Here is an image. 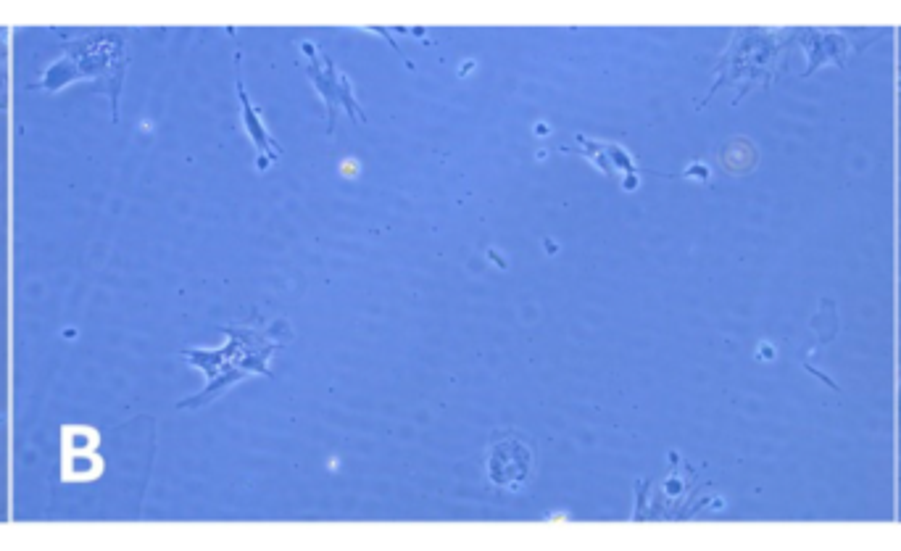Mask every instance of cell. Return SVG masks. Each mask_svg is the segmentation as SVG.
I'll use <instances>...</instances> for the list:
<instances>
[{"instance_id": "cell-1", "label": "cell", "mask_w": 901, "mask_h": 551, "mask_svg": "<svg viewBox=\"0 0 901 551\" xmlns=\"http://www.w3.org/2000/svg\"><path fill=\"white\" fill-rule=\"evenodd\" d=\"M530 464H533V451H530V446L519 435L498 433L491 441L488 478L498 488L517 491L522 486V480L530 475Z\"/></svg>"}, {"instance_id": "cell-3", "label": "cell", "mask_w": 901, "mask_h": 551, "mask_svg": "<svg viewBox=\"0 0 901 551\" xmlns=\"http://www.w3.org/2000/svg\"><path fill=\"white\" fill-rule=\"evenodd\" d=\"M238 93H240V101H243V116H246L248 135H251V138H253L256 148H259L261 153H269L272 159H280V156H282L280 145L274 143V140L267 135V127H264V122H261V116L256 114V111H253V106H251V101H248L246 90H243V80H240V77H238Z\"/></svg>"}, {"instance_id": "cell-5", "label": "cell", "mask_w": 901, "mask_h": 551, "mask_svg": "<svg viewBox=\"0 0 901 551\" xmlns=\"http://www.w3.org/2000/svg\"><path fill=\"white\" fill-rule=\"evenodd\" d=\"M535 132H538V135H548V124H538V127H535Z\"/></svg>"}, {"instance_id": "cell-2", "label": "cell", "mask_w": 901, "mask_h": 551, "mask_svg": "<svg viewBox=\"0 0 901 551\" xmlns=\"http://www.w3.org/2000/svg\"><path fill=\"white\" fill-rule=\"evenodd\" d=\"M311 77H314V82H317L319 93L325 95L327 103H330V127H332V111H335V103L338 101L346 103L348 114L356 116V119H361L359 106H356V101L351 98V82H348V77H343V74L335 72L327 58H325V66H319V64L311 66Z\"/></svg>"}, {"instance_id": "cell-4", "label": "cell", "mask_w": 901, "mask_h": 551, "mask_svg": "<svg viewBox=\"0 0 901 551\" xmlns=\"http://www.w3.org/2000/svg\"><path fill=\"white\" fill-rule=\"evenodd\" d=\"M340 169H343V174H348V177H354L356 174V161H343V164H340Z\"/></svg>"}]
</instances>
